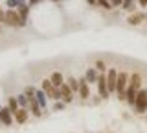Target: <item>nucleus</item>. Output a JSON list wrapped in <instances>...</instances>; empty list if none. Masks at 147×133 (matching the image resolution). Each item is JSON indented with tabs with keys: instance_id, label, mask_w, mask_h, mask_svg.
Instances as JSON below:
<instances>
[{
	"instance_id": "f257e3e1",
	"label": "nucleus",
	"mask_w": 147,
	"mask_h": 133,
	"mask_svg": "<svg viewBox=\"0 0 147 133\" xmlns=\"http://www.w3.org/2000/svg\"><path fill=\"white\" fill-rule=\"evenodd\" d=\"M4 24L9 26V28H26L28 22L22 20V17L18 15L17 10H6V20H4Z\"/></svg>"
},
{
	"instance_id": "f03ea898",
	"label": "nucleus",
	"mask_w": 147,
	"mask_h": 133,
	"mask_svg": "<svg viewBox=\"0 0 147 133\" xmlns=\"http://www.w3.org/2000/svg\"><path fill=\"white\" fill-rule=\"evenodd\" d=\"M129 76L127 72H118V81H116V94L119 100H125V91H127V85H129Z\"/></svg>"
},
{
	"instance_id": "7ed1b4c3",
	"label": "nucleus",
	"mask_w": 147,
	"mask_h": 133,
	"mask_svg": "<svg viewBox=\"0 0 147 133\" xmlns=\"http://www.w3.org/2000/svg\"><path fill=\"white\" fill-rule=\"evenodd\" d=\"M134 111L138 115H144L147 111V91L145 89H140L138 91V94H136V102H134Z\"/></svg>"
},
{
	"instance_id": "20e7f679",
	"label": "nucleus",
	"mask_w": 147,
	"mask_h": 133,
	"mask_svg": "<svg viewBox=\"0 0 147 133\" xmlns=\"http://www.w3.org/2000/svg\"><path fill=\"white\" fill-rule=\"evenodd\" d=\"M116 81H118V68L110 67L107 70V87H109V93L114 94L116 93Z\"/></svg>"
},
{
	"instance_id": "39448f33",
	"label": "nucleus",
	"mask_w": 147,
	"mask_h": 133,
	"mask_svg": "<svg viewBox=\"0 0 147 133\" xmlns=\"http://www.w3.org/2000/svg\"><path fill=\"white\" fill-rule=\"evenodd\" d=\"M59 91H61V100H63L64 104H72L74 102V91L66 85V81L59 87Z\"/></svg>"
},
{
	"instance_id": "423d86ee",
	"label": "nucleus",
	"mask_w": 147,
	"mask_h": 133,
	"mask_svg": "<svg viewBox=\"0 0 147 133\" xmlns=\"http://www.w3.org/2000/svg\"><path fill=\"white\" fill-rule=\"evenodd\" d=\"M77 94H79L83 100H88L90 98V83L86 81L85 76L79 78V93H77Z\"/></svg>"
},
{
	"instance_id": "0eeeda50",
	"label": "nucleus",
	"mask_w": 147,
	"mask_h": 133,
	"mask_svg": "<svg viewBox=\"0 0 147 133\" xmlns=\"http://www.w3.org/2000/svg\"><path fill=\"white\" fill-rule=\"evenodd\" d=\"M13 120H15V118H13V113L9 111L7 107L0 109V124H2V126H11Z\"/></svg>"
},
{
	"instance_id": "6e6552de",
	"label": "nucleus",
	"mask_w": 147,
	"mask_h": 133,
	"mask_svg": "<svg viewBox=\"0 0 147 133\" xmlns=\"http://www.w3.org/2000/svg\"><path fill=\"white\" fill-rule=\"evenodd\" d=\"M13 118H15L17 124H26L28 118H30V111H28V107H20L15 115H13Z\"/></svg>"
},
{
	"instance_id": "1a4fd4ad",
	"label": "nucleus",
	"mask_w": 147,
	"mask_h": 133,
	"mask_svg": "<svg viewBox=\"0 0 147 133\" xmlns=\"http://www.w3.org/2000/svg\"><path fill=\"white\" fill-rule=\"evenodd\" d=\"M129 87H132L134 91L142 89V74L140 72H132V74L129 76Z\"/></svg>"
},
{
	"instance_id": "9d476101",
	"label": "nucleus",
	"mask_w": 147,
	"mask_h": 133,
	"mask_svg": "<svg viewBox=\"0 0 147 133\" xmlns=\"http://www.w3.org/2000/svg\"><path fill=\"white\" fill-rule=\"evenodd\" d=\"M28 109H30L31 115H33V117H37V118L42 117V111H44V109L39 105V102L35 100V96H33V98H30V107H28Z\"/></svg>"
},
{
	"instance_id": "9b49d317",
	"label": "nucleus",
	"mask_w": 147,
	"mask_h": 133,
	"mask_svg": "<svg viewBox=\"0 0 147 133\" xmlns=\"http://www.w3.org/2000/svg\"><path fill=\"white\" fill-rule=\"evenodd\" d=\"M145 20V13H131V15H129V19H127V22L131 26H138V24H142V22Z\"/></svg>"
},
{
	"instance_id": "f8f14e48",
	"label": "nucleus",
	"mask_w": 147,
	"mask_h": 133,
	"mask_svg": "<svg viewBox=\"0 0 147 133\" xmlns=\"http://www.w3.org/2000/svg\"><path fill=\"white\" fill-rule=\"evenodd\" d=\"M136 94H138V91H134L132 87H129V85H127V91H125V102H127L129 107H134Z\"/></svg>"
},
{
	"instance_id": "ddd939ff",
	"label": "nucleus",
	"mask_w": 147,
	"mask_h": 133,
	"mask_svg": "<svg viewBox=\"0 0 147 133\" xmlns=\"http://www.w3.org/2000/svg\"><path fill=\"white\" fill-rule=\"evenodd\" d=\"M98 76H99V72L96 70V67H90L85 70V78L88 83H98Z\"/></svg>"
},
{
	"instance_id": "4468645a",
	"label": "nucleus",
	"mask_w": 147,
	"mask_h": 133,
	"mask_svg": "<svg viewBox=\"0 0 147 133\" xmlns=\"http://www.w3.org/2000/svg\"><path fill=\"white\" fill-rule=\"evenodd\" d=\"M35 100L39 102V105L42 109H46V105H48V96H46V93L42 89H37V93H35Z\"/></svg>"
},
{
	"instance_id": "2eb2a0df",
	"label": "nucleus",
	"mask_w": 147,
	"mask_h": 133,
	"mask_svg": "<svg viewBox=\"0 0 147 133\" xmlns=\"http://www.w3.org/2000/svg\"><path fill=\"white\" fill-rule=\"evenodd\" d=\"M50 80H52V83H53L55 87H61V85L64 83V81H66V80H64V76H63V74H61L59 70L52 72V76H50Z\"/></svg>"
},
{
	"instance_id": "dca6fc26",
	"label": "nucleus",
	"mask_w": 147,
	"mask_h": 133,
	"mask_svg": "<svg viewBox=\"0 0 147 133\" xmlns=\"http://www.w3.org/2000/svg\"><path fill=\"white\" fill-rule=\"evenodd\" d=\"M6 107L9 109V111H11L13 115H15L17 111H18V109H20V105H18V102H17V98H15V96H9V98H7V105H6Z\"/></svg>"
},
{
	"instance_id": "f3484780",
	"label": "nucleus",
	"mask_w": 147,
	"mask_h": 133,
	"mask_svg": "<svg viewBox=\"0 0 147 133\" xmlns=\"http://www.w3.org/2000/svg\"><path fill=\"white\" fill-rule=\"evenodd\" d=\"M30 8H31V6H30L28 2H26V4H22L20 8H17L18 15H20V17H22V20H26V22H28V17H30Z\"/></svg>"
},
{
	"instance_id": "a211bd4d",
	"label": "nucleus",
	"mask_w": 147,
	"mask_h": 133,
	"mask_svg": "<svg viewBox=\"0 0 147 133\" xmlns=\"http://www.w3.org/2000/svg\"><path fill=\"white\" fill-rule=\"evenodd\" d=\"M66 85L70 87L74 93H79V80H77V78H74V76L66 78Z\"/></svg>"
},
{
	"instance_id": "6ab92c4d",
	"label": "nucleus",
	"mask_w": 147,
	"mask_h": 133,
	"mask_svg": "<svg viewBox=\"0 0 147 133\" xmlns=\"http://www.w3.org/2000/svg\"><path fill=\"white\" fill-rule=\"evenodd\" d=\"M22 4H26V0H6V6L9 10H17V8H20Z\"/></svg>"
},
{
	"instance_id": "aec40b11",
	"label": "nucleus",
	"mask_w": 147,
	"mask_h": 133,
	"mask_svg": "<svg viewBox=\"0 0 147 133\" xmlns=\"http://www.w3.org/2000/svg\"><path fill=\"white\" fill-rule=\"evenodd\" d=\"M17 102H18V105H20V107H30V98H28L24 93L17 96Z\"/></svg>"
},
{
	"instance_id": "412c9836",
	"label": "nucleus",
	"mask_w": 147,
	"mask_h": 133,
	"mask_svg": "<svg viewBox=\"0 0 147 133\" xmlns=\"http://www.w3.org/2000/svg\"><path fill=\"white\" fill-rule=\"evenodd\" d=\"M96 70H98L99 72V74H105V72H107L109 70V67H107V63H105V61H101V59H98V61H96Z\"/></svg>"
},
{
	"instance_id": "4be33fe9",
	"label": "nucleus",
	"mask_w": 147,
	"mask_h": 133,
	"mask_svg": "<svg viewBox=\"0 0 147 133\" xmlns=\"http://www.w3.org/2000/svg\"><path fill=\"white\" fill-rule=\"evenodd\" d=\"M121 8L125 11H129V13H134V0H123V4H121Z\"/></svg>"
},
{
	"instance_id": "5701e85b",
	"label": "nucleus",
	"mask_w": 147,
	"mask_h": 133,
	"mask_svg": "<svg viewBox=\"0 0 147 133\" xmlns=\"http://www.w3.org/2000/svg\"><path fill=\"white\" fill-rule=\"evenodd\" d=\"M53 87H55V85L52 83V80H50V78H46V80H42V85H40V89H42L44 93H50Z\"/></svg>"
},
{
	"instance_id": "b1692460",
	"label": "nucleus",
	"mask_w": 147,
	"mask_h": 133,
	"mask_svg": "<svg viewBox=\"0 0 147 133\" xmlns=\"http://www.w3.org/2000/svg\"><path fill=\"white\" fill-rule=\"evenodd\" d=\"M98 6H101V8H103L105 11H110V10H112V8H114L110 0H98Z\"/></svg>"
},
{
	"instance_id": "393cba45",
	"label": "nucleus",
	"mask_w": 147,
	"mask_h": 133,
	"mask_svg": "<svg viewBox=\"0 0 147 133\" xmlns=\"http://www.w3.org/2000/svg\"><path fill=\"white\" fill-rule=\"evenodd\" d=\"M35 93H37V89H35L33 85H28L26 89H24V94L28 96V98H33V96H35Z\"/></svg>"
},
{
	"instance_id": "a878e982",
	"label": "nucleus",
	"mask_w": 147,
	"mask_h": 133,
	"mask_svg": "<svg viewBox=\"0 0 147 133\" xmlns=\"http://www.w3.org/2000/svg\"><path fill=\"white\" fill-rule=\"evenodd\" d=\"M64 107H66V104H64L63 100H57V102H55V105H53V111H63Z\"/></svg>"
},
{
	"instance_id": "bb28decb",
	"label": "nucleus",
	"mask_w": 147,
	"mask_h": 133,
	"mask_svg": "<svg viewBox=\"0 0 147 133\" xmlns=\"http://www.w3.org/2000/svg\"><path fill=\"white\" fill-rule=\"evenodd\" d=\"M110 2H112V6H114V8H121L123 0H110Z\"/></svg>"
},
{
	"instance_id": "cd10ccee",
	"label": "nucleus",
	"mask_w": 147,
	"mask_h": 133,
	"mask_svg": "<svg viewBox=\"0 0 147 133\" xmlns=\"http://www.w3.org/2000/svg\"><path fill=\"white\" fill-rule=\"evenodd\" d=\"M6 20V11H4V8H0V22Z\"/></svg>"
},
{
	"instance_id": "c85d7f7f",
	"label": "nucleus",
	"mask_w": 147,
	"mask_h": 133,
	"mask_svg": "<svg viewBox=\"0 0 147 133\" xmlns=\"http://www.w3.org/2000/svg\"><path fill=\"white\" fill-rule=\"evenodd\" d=\"M138 6H140V8H147V0H138Z\"/></svg>"
},
{
	"instance_id": "c756f323",
	"label": "nucleus",
	"mask_w": 147,
	"mask_h": 133,
	"mask_svg": "<svg viewBox=\"0 0 147 133\" xmlns=\"http://www.w3.org/2000/svg\"><path fill=\"white\" fill-rule=\"evenodd\" d=\"M39 2H40V0H28V4H30V6H37Z\"/></svg>"
},
{
	"instance_id": "7c9ffc66",
	"label": "nucleus",
	"mask_w": 147,
	"mask_h": 133,
	"mask_svg": "<svg viewBox=\"0 0 147 133\" xmlns=\"http://www.w3.org/2000/svg\"><path fill=\"white\" fill-rule=\"evenodd\" d=\"M86 2H88L90 6H98V0H86Z\"/></svg>"
},
{
	"instance_id": "2f4dec72",
	"label": "nucleus",
	"mask_w": 147,
	"mask_h": 133,
	"mask_svg": "<svg viewBox=\"0 0 147 133\" xmlns=\"http://www.w3.org/2000/svg\"><path fill=\"white\" fill-rule=\"evenodd\" d=\"M50 2H57V0H50Z\"/></svg>"
},
{
	"instance_id": "473e14b6",
	"label": "nucleus",
	"mask_w": 147,
	"mask_h": 133,
	"mask_svg": "<svg viewBox=\"0 0 147 133\" xmlns=\"http://www.w3.org/2000/svg\"><path fill=\"white\" fill-rule=\"evenodd\" d=\"M0 33H2V26H0Z\"/></svg>"
},
{
	"instance_id": "72a5a7b5",
	"label": "nucleus",
	"mask_w": 147,
	"mask_h": 133,
	"mask_svg": "<svg viewBox=\"0 0 147 133\" xmlns=\"http://www.w3.org/2000/svg\"><path fill=\"white\" fill-rule=\"evenodd\" d=\"M145 20H147V13H145Z\"/></svg>"
},
{
	"instance_id": "f704fd0d",
	"label": "nucleus",
	"mask_w": 147,
	"mask_h": 133,
	"mask_svg": "<svg viewBox=\"0 0 147 133\" xmlns=\"http://www.w3.org/2000/svg\"><path fill=\"white\" fill-rule=\"evenodd\" d=\"M57 2H63V0H57Z\"/></svg>"
},
{
	"instance_id": "c9c22d12",
	"label": "nucleus",
	"mask_w": 147,
	"mask_h": 133,
	"mask_svg": "<svg viewBox=\"0 0 147 133\" xmlns=\"http://www.w3.org/2000/svg\"><path fill=\"white\" fill-rule=\"evenodd\" d=\"M0 109H2V107H0Z\"/></svg>"
}]
</instances>
